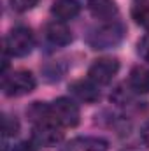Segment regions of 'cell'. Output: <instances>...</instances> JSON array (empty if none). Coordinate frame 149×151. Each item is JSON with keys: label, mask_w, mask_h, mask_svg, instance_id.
<instances>
[{"label": "cell", "mask_w": 149, "mask_h": 151, "mask_svg": "<svg viewBox=\"0 0 149 151\" xmlns=\"http://www.w3.org/2000/svg\"><path fill=\"white\" fill-rule=\"evenodd\" d=\"M109 144L107 141L100 137H75L69 141L62 151H107Z\"/></svg>", "instance_id": "cell-8"}, {"label": "cell", "mask_w": 149, "mask_h": 151, "mask_svg": "<svg viewBox=\"0 0 149 151\" xmlns=\"http://www.w3.org/2000/svg\"><path fill=\"white\" fill-rule=\"evenodd\" d=\"M140 137H142V141H144V144L149 146V121L142 127V130H140Z\"/></svg>", "instance_id": "cell-18"}, {"label": "cell", "mask_w": 149, "mask_h": 151, "mask_svg": "<svg viewBox=\"0 0 149 151\" xmlns=\"http://www.w3.org/2000/svg\"><path fill=\"white\" fill-rule=\"evenodd\" d=\"M128 84L132 91L137 93H149V67H133L130 72Z\"/></svg>", "instance_id": "cell-13"}, {"label": "cell", "mask_w": 149, "mask_h": 151, "mask_svg": "<svg viewBox=\"0 0 149 151\" xmlns=\"http://www.w3.org/2000/svg\"><path fill=\"white\" fill-rule=\"evenodd\" d=\"M12 9L18 11V12H25V11H30L34 5H37L39 0H9Z\"/></svg>", "instance_id": "cell-16"}, {"label": "cell", "mask_w": 149, "mask_h": 151, "mask_svg": "<svg viewBox=\"0 0 149 151\" xmlns=\"http://www.w3.org/2000/svg\"><path fill=\"white\" fill-rule=\"evenodd\" d=\"M88 9L93 18L102 21H112L117 14V5L114 0H88Z\"/></svg>", "instance_id": "cell-10"}, {"label": "cell", "mask_w": 149, "mask_h": 151, "mask_svg": "<svg viewBox=\"0 0 149 151\" xmlns=\"http://www.w3.org/2000/svg\"><path fill=\"white\" fill-rule=\"evenodd\" d=\"M70 93L74 95L79 102H84V104H93L100 99V90H98V84L93 83L90 77L88 79H79L74 81L70 86H69Z\"/></svg>", "instance_id": "cell-7"}, {"label": "cell", "mask_w": 149, "mask_h": 151, "mask_svg": "<svg viewBox=\"0 0 149 151\" xmlns=\"http://www.w3.org/2000/svg\"><path fill=\"white\" fill-rule=\"evenodd\" d=\"M132 18L135 19L137 25L149 28V4L148 2H140L132 9Z\"/></svg>", "instance_id": "cell-14"}, {"label": "cell", "mask_w": 149, "mask_h": 151, "mask_svg": "<svg viewBox=\"0 0 149 151\" xmlns=\"http://www.w3.org/2000/svg\"><path fill=\"white\" fill-rule=\"evenodd\" d=\"M34 34L28 27H14L4 42V51H7L11 56H27L34 49Z\"/></svg>", "instance_id": "cell-1"}, {"label": "cell", "mask_w": 149, "mask_h": 151, "mask_svg": "<svg viewBox=\"0 0 149 151\" xmlns=\"http://www.w3.org/2000/svg\"><path fill=\"white\" fill-rule=\"evenodd\" d=\"M139 55L146 60V62H149V34H146L144 37L139 40Z\"/></svg>", "instance_id": "cell-17"}, {"label": "cell", "mask_w": 149, "mask_h": 151, "mask_svg": "<svg viewBox=\"0 0 149 151\" xmlns=\"http://www.w3.org/2000/svg\"><path fill=\"white\" fill-rule=\"evenodd\" d=\"M2 151H9V144H7L5 139H4V144H2Z\"/></svg>", "instance_id": "cell-19"}, {"label": "cell", "mask_w": 149, "mask_h": 151, "mask_svg": "<svg viewBox=\"0 0 149 151\" xmlns=\"http://www.w3.org/2000/svg\"><path fill=\"white\" fill-rule=\"evenodd\" d=\"M35 77L28 70H16L11 76H4L2 90L7 97H21L35 90Z\"/></svg>", "instance_id": "cell-3"}, {"label": "cell", "mask_w": 149, "mask_h": 151, "mask_svg": "<svg viewBox=\"0 0 149 151\" xmlns=\"http://www.w3.org/2000/svg\"><path fill=\"white\" fill-rule=\"evenodd\" d=\"M123 151H137V150H132V148H128V150H123Z\"/></svg>", "instance_id": "cell-20"}, {"label": "cell", "mask_w": 149, "mask_h": 151, "mask_svg": "<svg viewBox=\"0 0 149 151\" xmlns=\"http://www.w3.org/2000/svg\"><path fill=\"white\" fill-rule=\"evenodd\" d=\"M2 132H4V139L18 135V132H19V121L16 118L4 116V119H2Z\"/></svg>", "instance_id": "cell-15"}, {"label": "cell", "mask_w": 149, "mask_h": 151, "mask_svg": "<svg viewBox=\"0 0 149 151\" xmlns=\"http://www.w3.org/2000/svg\"><path fill=\"white\" fill-rule=\"evenodd\" d=\"M51 113L60 127H75L81 119L79 106L69 97H60L51 104Z\"/></svg>", "instance_id": "cell-4"}, {"label": "cell", "mask_w": 149, "mask_h": 151, "mask_svg": "<svg viewBox=\"0 0 149 151\" xmlns=\"http://www.w3.org/2000/svg\"><path fill=\"white\" fill-rule=\"evenodd\" d=\"M119 70V62L116 58H98L91 63V67L88 69V77L97 83L98 86L100 84H109L114 76L117 74Z\"/></svg>", "instance_id": "cell-5"}, {"label": "cell", "mask_w": 149, "mask_h": 151, "mask_svg": "<svg viewBox=\"0 0 149 151\" xmlns=\"http://www.w3.org/2000/svg\"><path fill=\"white\" fill-rule=\"evenodd\" d=\"M46 37L54 46H67V44L72 42V32L65 25V21L54 19V21L47 23V27H46Z\"/></svg>", "instance_id": "cell-9"}, {"label": "cell", "mask_w": 149, "mask_h": 151, "mask_svg": "<svg viewBox=\"0 0 149 151\" xmlns=\"http://www.w3.org/2000/svg\"><path fill=\"white\" fill-rule=\"evenodd\" d=\"M27 116L34 125H44V123H56L53 113H51V104H42V102H34L28 109Z\"/></svg>", "instance_id": "cell-12"}, {"label": "cell", "mask_w": 149, "mask_h": 151, "mask_svg": "<svg viewBox=\"0 0 149 151\" xmlns=\"http://www.w3.org/2000/svg\"><path fill=\"white\" fill-rule=\"evenodd\" d=\"M125 37V27L117 21H107L98 30H95L90 37V44L93 49H107L117 46Z\"/></svg>", "instance_id": "cell-2"}, {"label": "cell", "mask_w": 149, "mask_h": 151, "mask_svg": "<svg viewBox=\"0 0 149 151\" xmlns=\"http://www.w3.org/2000/svg\"><path fill=\"white\" fill-rule=\"evenodd\" d=\"M51 12L58 21H69L81 12V4L77 0H54Z\"/></svg>", "instance_id": "cell-11"}, {"label": "cell", "mask_w": 149, "mask_h": 151, "mask_svg": "<svg viewBox=\"0 0 149 151\" xmlns=\"http://www.w3.org/2000/svg\"><path fill=\"white\" fill-rule=\"evenodd\" d=\"M62 139H63V127H60L58 123H44V125L34 127V134H32L34 146L51 148L60 144Z\"/></svg>", "instance_id": "cell-6"}]
</instances>
